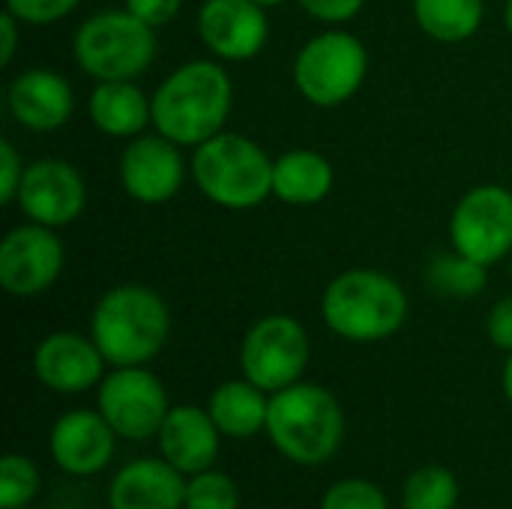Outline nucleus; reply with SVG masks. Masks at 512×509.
<instances>
[{"mask_svg": "<svg viewBox=\"0 0 512 509\" xmlns=\"http://www.w3.org/2000/svg\"><path fill=\"white\" fill-rule=\"evenodd\" d=\"M153 129L180 147H198L219 135L234 105V84L222 63L189 60L150 96Z\"/></svg>", "mask_w": 512, "mask_h": 509, "instance_id": "obj_1", "label": "nucleus"}, {"mask_svg": "<svg viewBox=\"0 0 512 509\" xmlns=\"http://www.w3.org/2000/svg\"><path fill=\"white\" fill-rule=\"evenodd\" d=\"M408 294L405 288L369 267H354L339 273L321 297V318L330 333L345 342L372 345L396 336L408 321Z\"/></svg>", "mask_w": 512, "mask_h": 509, "instance_id": "obj_2", "label": "nucleus"}, {"mask_svg": "<svg viewBox=\"0 0 512 509\" xmlns=\"http://www.w3.org/2000/svg\"><path fill=\"white\" fill-rule=\"evenodd\" d=\"M90 336L108 366H147L168 345V303L153 288L117 285L99 297L90 315Z\"/></svg>", "mask_w": 512, "mask_h": 509, "instance_id": "obj_3", "label": "nucleus"}, {"mask_svg": "<svg viewBox=\"0 0 512 509\" xmlns=\"http://www.w3.org/2000/svg\"><path fill=\"white\" fill-rule=\"evenodd\" d=\"M264 432L279 456L312 468L339 453L345 441V414L327 387L297 381L270 396Z\"/></svg>", "mask_w": 512, "mask_h": 509, "instance_id": "obj_4", "label": "nucleus"}, {"mask_svg": "<svg viewBox=\"0 0 512 509\" xmlns=\"http://www.w3.org/2000/svg\"><path fill=\"white\" fill-rule=\"evenodd\" d=\"M192 180L216 207L252 210L273 195V159L258 141L222 129L195 147Z\"/></svg>", "mask_w": 512, "mask_h": 509, "instance_id": "obj_5", "label": "nucleus"}, {"mask_svg": "<svg viewBox=\"0 0 512 509\" xmlns=\"http://www.w3.org/2000/svg\"><path fill=\"white\" fill-rule=\"evenodd\" d=\"M156 27L129 9H105L78 24L72 54L93 81H135L156 60Z\"/></svg>", "mask_w": 512, "mask_h": 509, "instance_id": "obj_6", "label": "nucleus"}, {"mask_svg": "<svg viewBox=\"0 0 512 509\" xmlns=\"http://www.w3.org/2000/svg\"><path fill=\"white\" fill-rule=\"evenodd\" d=\"M369 51L348 30H324L312 36L294 57V87L315 108L348 102L366 81Z\"/></svg>", "mask_w": 512, "mask_h": 509, "instance_id": "obj_7", "label": "nucleus"}, {"mask_svg": "<svg viewBox=\"0 0 512 509\" xmlns=\"http://www.w3.org/2000/svg\"><path fill=\"white\" fill-rule=\"evenodd\" d=\"M309 357V333L291 315H267L255 321L240 342L243 378L258 384L270 396L297 384L309 366Z\"/></svg>", "mask_w": 512, "mask_h": 509, "instance_id": "obj_8", "label": "nucleus"}, {"mask_svg": "<svg viewBox=\"0 0 512 509\" xmlns=\"http://www.w3.org/2000/svg\"><path fill=\"white\" fill-rule=\"evenodd\" d=\"M96 408L123 441L156 438L171 411L165 384L144 366H120L105 375Z\"/></svg>", "mask_w": 512, "mask_h": 509, "instance_id": "obj_9", "label": "nucleus"}, {"mask_svg": "<svg viewBox=\"0 0 512 509\" xmlns=\"http://www.w3.org/2000/svg\"><path fill=\"white\" fill-rule=\"evenodd\" d=\"M450 243L456 252L492 267L512 255V192L498 183L468 189L450 216Z\"/></svg>", "mask_w": 512, "mask_h": 509, "instance_id": "obj_10", "label": "nucleus"}, {"mask_svg": "<svg viewBox=\"0 0 512 509\" xmlns=\"http://www.w3.org/2000/svg\"><path fill=\"white\" fill-rule=\"evenodd\" d=\"M63 261L66 252L57 228L24 222L0 240V285L21 300L39 297L60 279Z\"/></svg>", "mask_w": 512, "mask_h": 509, "instance_id": "obj_11", "label": "nucleus"}, {"mask_svg": "<svg viewBox=\"0 0 512 509\" xmlns=\"http://www.w3.org/2000/svg\"><path fill=\"white\" fill-rule=\"evenodd\" d=\"M120 186L123 192L147 207L171 201L183 180H186V162L180 153V144L171 138L153 132L132 138L120 153Z\"/></svg>", "mask_w": 512, "mask_h": 509, "instance_id": "obj_12", "label": "nucleus"}, {"mask_svg": "<svg viewBox=\"0 0 512 509\" xmlns=\"http://www.w3.org/2000/svg\"><path fill=\"white\" fill-rule=\"evenodd\" d=\"M18 210L39 225H72L87 207V183L72 162L36 159L24 168V180L15 198Z\"/></svg>", "mask_w": 512, "mask_h": 509, "instance_id": "obj_13", "label": "nucleus"}, {"mask_svg": "<svg viewBox=\"0 0 512 509\" xmlns=\"http://www.w3.org/2000/svg\"><path fill=\"white\" fill-rule=\"evenodd\" d=\"M198 36L219 60H252L270 39L267 9L255 0H204L198 9Z\"/></svg>", "mask_w": 512, "mask_h": 509, "instance_id": "obj_14", "label": "nucleus"}, {"mask_svg": "<svg viewBox=\"0 0 512 509\" xmlns=\"http://www.w3.org/2000/svg\"><path fill=\"white\" fill-rule=\"evenodd\" d=\"M33 375L42 387L75 396L87 393L105 378V357L93 336L57 330L48 333L33 351Z\"/></svg>", "mask_w": 512, "mask_h": 509, "instance_id": "obj_15", "label": "nucleus"}, {"mask_svg": "<svg viewBox=\"0 0 512 509\" xmlns=\"http://www.w3.org/2000/svg\"><path fill=\"white\" fill-rule=\"evenodd\" d=\"M117 432L108 420L90 408H75L57 417L48 432V450L54 465L69 477H93L114 459Z\"/></svg>", "mask_w": 512, "mask_h": 509, "instance_id": "obj_16", "label": "nucleus"}, {"mask_svg": "<svg viewBox=\"0 0 512 509\" xmlns=\"http://www.w3.org/2000/svg\"><path fill=\"white\" fill-rule=\"evenodd\" d=\"M12 120L30 132H57L75 111L72 84L54 69H24L6 90Z\"/></svg>", "mask_w": 512, "mask_h": 509, "instance_id": "obj_17", "label": "nucleus"}, {"mask_svg": "<svg viewBox=\"0 0 512 509\" xmlns=\"http://www.w3.org/2000/svg\"><path fill=\"white\" fill-rule=\"evenodd\" d=\"M159 441V456L171 462L177 471L186 477L201 474L216 465L219 447H222V432L216 429L213 417L207 408L195 405H174L156 435Z\"/></svg>", "mask_w": 512, "mask_h": 509, "instance_id": "obj_18", "label": "nucleus"}, {"mask_svg": "<svg viewBox=\"0 0 512 509\" xmlns=\"http://www.w3.org/2000/svg\"><path fill=\"white\" fill-rule=\"evenodd\" d=\"M186 474L171 462L135 459L123 465L108 486V509H183Z\"/></svg>", "mask_w": 512, "mask_h": 509, "instance_id": "obj_19", "label": "nucleus"}, {"mask_svg": "<svg viewBox=\"0 0 512 509\" xmlns=\"http://www.w3.org/2000/svg\"><path fill=\"white\" fill-rule=\"evenodd\" d=\"M87 114L93 126L108 138H138L153 126V102L135 81H96Z\"/></svg>", "mask_w": 512, "mask_h": 509, "instance_id": "obj_20", "label": "nucleus"}, {"mask_svg": "<svg viewBox=\"0 0 512 509\" xmlns=\"http://www.w3.org/2000/svg\"><path fill=\"white\" fill-rule=\"evenodd\" d=\"M336 186L330 159L318 150H288L273 159V195L291 207L321 204Z\"/></svg>", "mask_w": 512, "mask_h": 509, "instance_id": "obj_21", "label": "nucleus"}, {"mask_svg": "<svg viewBox=\"0 0 512 509\" xmlns=\"http://www.w3.org/2000/svg\"><path fill=\"white\" fill-rule=\"evenodd\" d=\"M207 411L216 423V429L225 438L246 441L267 429V411H270V393H264L249 378H234L219 384L210 399Z\"/></svg>", "mask_w": 512, "mask_h": 509, "instance_id": "obj_22", "label": "nucleus"}, {"mask_svg": "<svg viewBox=\"0 0 512 509\" xmlns=\"http://www.w3.org/2000/svg\"><path fill=\"white\" fill-rule=\"evenodd\" d=\"M486 15L483 0H414L417 27L435 42H465L471 39Z\"/></svg>", "mask_w": 512, "mask_h": 509, "instance_id": "obj_23", "label": "nucleus"}, {"mask_svg": "<svg viewBox=\"0 0 512 509\" xmlns=\"http://www.w3.org/2000/svg\"><path fill=\"white\" fill-rule=\"evenodd\" d=\"M426 282L435 294L441 297H453V300H471L477 297L486 282H489V267H483L480 261L462 255V252H444L438 258L429 261L426 267Z\"/></svg>", "mask_w": 512, "mask_h": 509, "instance_id": "obj_24", "label": "nucleus"}, {"mask_svg": "<svg viewBox=\"0 0 512 509\" xmlns=\"http://www.w3.org/2000/svg\"><path fill=\"white\" fill-rule=\"evenodd\" d=\"M459 480L444 465L417 468L402 486V509H456Z\"/></svg>", "mask_w": 512, "mask_h": 509, "instance_id": "obj_25", "label": "nucleus"}, {"mask_svg": "<svg viewBox=\"0 0 512 509\" xmlns=\"http://www.w3.org/2000/svg\"><path fill=\"white\" fill-rule=\"evenodd\" d=\"M42 477L39 468L21 456V453H6L0 462V509L30 507L33 498L39 495Z\"/></svg>", "mask_w": 512, "mask_h": 509, "instance_id": "obj_26", "label": "nucleus"}, {"mask_svg": "<svg viewBox=\"0 0 512 509\" xmlns=\"http://www.w3.org/2000/svg\"><path fill=\"white\" fill-rule=\"evenodd\" d=\"M183 509H240V486L225 471H201L186 477V507Z\"/></svg>", "mask_w": 512, "mask_h": 509, "instance_id": "obj_27", "label": "nucleus"}, {"mask_svg": "<svg viewBox=\"0 0 512 509\" xmlns=\"http://www.w3.org/2000/svg\"><path fill=\"white\" fill-rule=\"evenodd\" d=\"M321 509H390L387 495L381 492V486H375L372 480H339L333 483L324 498Z\"/></svg>", "mask_w": 512, "mask_h": 509, "instance_id": "obj_28", "label": "nucleus"}, {"mask_svg": "<svg viewBox=\"0 0 512 509\" xmlns=\"http://www.w3.org/2000/svg\"><path fill=\"white\" fill-rule=\"evenodd\" d=\"M81 0H6V12H12L21 24H54L63 21Z\"/></svg>", "mask_w": 512, "mask_h": 509, "instance_id": "obj_29", "label": "nucleus"}, {"mask_svg": "<svg viewBox=\"0 0 512 509\" xmlns=\"http://www.w3.org/2000/svg\"><path fill=\"white\" fill-rule=\"evenodd\" d=\"M24 162L12 141H0V204H12L18 198L21 180H24Z\"/></svg>", "mask_w": 512, "mask_h": 509, "instance_id": "obj_30", "label": "nucleus"}, {"mask_svg": "<svg viewBox=\"0 0 512 509\" xmlns=\"http://www.w3.org/2000/svg\"><path fill=\"white\" fill-rule=\"evenodd\" d=\"M297 3L303 6V12H309L324 24H345L354 15H360L366 0H297Z\"/></svg>", "mask_w": 512, "mask_h": 509, "instance_id": "obj_31", "label": "nucleus"}, {"mask_svg": "<svg viewBox=\"0 0 512 509\" xmlns=\"http://www.w3.org/2000/svg\"><path fill=\"white\" fill-rule=\"evenodd\" d=\"M486 333L489 342L501 351H512V297H504L492 306L489 318H486Z\"/></svg>", "mask_w": 512, "mask_h": 509, "instance_id": "obj_32", "label": "nucleus"}, {"mask_svg": "<svg viewBox=\"0 0 512 509\" xmlns=\"http://www.w3.org/2000/svg\"><path fill=\"white\" fill-rule=\"evenodd\" d=\"M123 3H126L123 9H129L135 18H141L150 27L168 24L180 12V6H183V0H123Z\"/></svg>", "mask_w": 512, "mask_h": 509, "instance_id": "obj_33", "label": "nucleus"}, {"mask_svg": "<svg viewBox=\"0 0 512 509\" xmlns=\"http://www.w3.org/2000/svg\"><path fill=\"white\" fill-rule=\"evenodd\" d=\"M18 27H21V21L3 9V15H0V66H9L18 51Z\"/></svg>", "mask_w": 512, "mask_h": 509, "instance_id": "obj_34", "label": "nucleus"}, {"mask_svg": "<svg viewBox=\"0 0 512 509\" xmlns=\"http://www.w3.org/2000/svg\"><path fill=\"white\" fill-rule=\"evenodd\" d=\"M501 384H504V396L510 399V405H512V351H510V357H507V363H504V375H501Z\"/></svg>", "mask_w": 512, "mask_h": 509, "instance_id": "obj_35", "label": "nucleus"}, {"mask_svg": "<svg viewBox=\"0 0 512 509\" xmlns=\"http://www.w3.org/2000/svg\"><path fill=\"white\" fill-rule=\"evenodd\" d=\"M504 21H507V30L512 33V0H507V3H504Z\"/></svg>", "mask_w": 512, "mask_h": 509, "instance_id": "obj_36", "label": "nucleus"}, {"mask_svg": "<svg viewBox=\"0 0 512 509\" xmlns=\"http://www.w3.org/2000/svg\"><path fill=\"white\" fill-rule=\"evenodd\" d=\"M258 6H264V9H276V6H282L285 0H255Z\"/></svg>", "mask_w": 512, "mask_h": 509, "instance_id": "obj_37", "label": "nucleus"}, {"mask_svg": "<svg viewBox=\"0 0 512 509\" xmlns=\"http://www.w3.org/2000/svg\"><path fill=\"white\" fill-rule=\"evenodd\" d=\"M510 279H512V255H510Z\"/></svg>", "mask_w": 512, "mask_h": 509, "instance_id": "obj_38", "label": "nucleus"}, {"mask_svg": "<svg viewBox=\"0 0 512 509\" xmlns=\"http://www.w3.org/2000/svg\"><path fill=\"white\" fill-rule=\"evenodd\" d=\"M21 509H30V507H21Z\"/></svg>", "mask_w": 512, "mask_h": 509, "instance_id": "obj_39", "label": "nucleus"}]
</instances>
